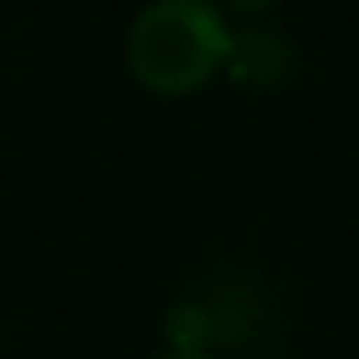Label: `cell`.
I'll use <instances>...</instances> for the list:
<instances>
[{"mask_svg": "<svg viewBox=\"0 0 359 359\" xmlns=\"http://www.w3.org/2000/svg\"><path fill=\"white\" fill-rule=\"evenodd\" d=\"M168 359H207V354H192V349H182V354H168Z\"/></svg>", "mask_w": 359, "mask_h": 359, "instance_id": "cell-4", "label": "cell"}, {"mask_svg": "<svg viewBox=\"0 0 359 359\" xmlns=\"http://www.w3.org/2000/svg\"><path fill=\"white\" fill-rule=\"evenodd\" d=\"M226 69L241 79V84H256V89H271V84H285L290 69H295V50L276 35V30H251V35H231V55H226Z\"/></svg>", "mask_w": 359, "mask_h": 359, "instance_id": "cell-2", "label": "cell"}, {"mask_svg": "<svg viewBox=\"0 0 359 359\" xmlns=\"http://www.w3.org/2000/svg\"><path fill=\"white\" fill-rule=\"evenodd\" d=\"M231 35L212 0H153L128 25V69L153 94H192L226 69Z\"/></svg>", "mask_w": 359, "mask_h": 359, "instance_id": "cell-1", "label": "cell"}, {"mask_svg": "<svg viewBox=\"0 0 359 359\" xmlns=\"http://www.w3.org/2000/svg\"><path fill=\"white\" fill-rule=\"evenodd\" d=\"M222 6H231V11H241V15H261V11L276 6V0H222Z\"/></svg>", "mask_w": 359, "mask_h": 359, "instance_id": "cell-3", "label": "cell"}]
</instances>
